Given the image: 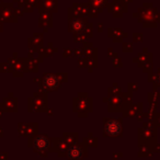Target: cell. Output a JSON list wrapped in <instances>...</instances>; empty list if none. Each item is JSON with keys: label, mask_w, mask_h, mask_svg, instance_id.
I'll list each match as a JSON object with an SVG mask.
<instances>
[{"label": "cell", "mask_w": 160, "mask_h": 160, "mask_svg": "<svg viewBox=\"0 0 160 160\" xmlns=\"http://www.w3.org/2000/svg\"><path fill=\"white\" fill-rule=\"evenodd\" d=\"M44 86L48 90H54L55 88L58 87V79L55 76H52V75L46 76L44 79Z\"/></svg>", "instance_id": "1"}, {"label": "cell", "mask_w": 160, "mask_h": 160, "mask_svg": "<svg viewBox=\"0 0 160 160\" xmlns=\"http://www.w3.org/2000/svg\"><path fill=\"white\" fill-rule=\"evenodd\" d=\"M121 131V126L118 122L115 121H111L107 124V133L109 135H112V136H116Z\"/></svg>", "instance_id": "2"}, {"label": "cell", "mask_w": 160, "mask_h": 160, "mask_svg": "<svg viewBox=\"0 0 160 160\" xmlns=\"http://www.w3.org/2000/svg\"><path fill=\"white\" fill-rule=\"evenodd\" d=\"M48 146V140L45 137H38L35 140V148L38 150H45Z\"/></svg>", "instance_id": "3"}, {"label": "cell", "mask_w": 160, "mask_h": 160, "mask_svg": "<svg viewBox=\"0 0 160 160\" xmlns=\"http://www.w3.org/2000/svg\"><path fill=\"white\" fill-rule=\"evenodd\" d=\"M68 156L73 160L80 159V158H81V156H82V150H81V148L73 147V148H71L70 150L68 151Z\"/></svg>", "instance_id": "4"}]
</instances>
